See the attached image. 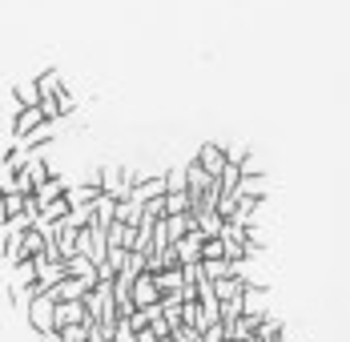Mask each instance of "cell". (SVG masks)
Segmentation results:
<instances>
[{
	"label": "cell",
	"instance_id": "277c9868",
	"mask_svg": "<svg viewBox=\"0 0 350 342\" xmlns=\"http://www.w3.org/2000/svg\"><path fill=\"white\" fill-rule=\"evenodd\" d=\"M97 194H101L97 173H93L85 185H65V202H69V205H93V202H97Z\"/></svg>",
	"mask_w": 350,
	"mask_h": 342
},
{
	"label": "cell",
	"instance_id": "9a60e30c",
	"mask_svg": "<svg viewBox=\"0 0 350 342\" xmlns=\"http://www.w3.org/2000/svg\"><path fill=\"white\" fill-rule=\"evenodd\" d=\"M242 157H245V149H242V145H234V149H226V161H234V166H242Z\"/></svg>",
	"mask_w": 350,
	"mask_h": 342
},
{
	"label": "cell",
	"instance_id": "5bb4252c",
	"mask_svg": "<svg viewBox=\"0 0 350 342\" xmlns=\"http://www.w3.org/2000/svg\"><path fill=\"white\" fill-rule=\"evenodd\" d=\"M8 294H12V306H16V310H25L29 294H25V286H21V282H8Z\"/></svg>",
	"mask_w": 350,
	"mask_h": 342
},
{
	"label": "cell",
	"instance_id": "9c48e42d",
	"mask_svg": "<svg viewBox=\"0 0 350 342\" xmlns=\"http://www.w3.org/2000/svg\"><path fill=\"white\" fill-rule=\"evenodd\" d=\"M61 266H65V274H72V278H89V274H97V266H93L85 254H72V258H65Z\"/></svg>",
	"mask_w": 350,
	"mask_h": 342
},
{
	"label": "cell",
	"instance_id": "7c38bea8",
	"mask_svg": "<svg viewBox=\"0 0 350 342\" xmlns=\"http://www.w3.org/2000/svg\"><path fill=\"white\" fill-rule=\"evenodd\" d=\"M181 189H185V166L165 173V194H181Z\"/></svg>",
	"mask_w": 350,
	"mask_h": 342
},
{
	"label": "cell",
	"instance_id": "3957f363",
	"mask_svg": "<svg viewBox=\"0 0 350 342\" xmlns=\"http://www.w3.org/2000/svg\"><path fill=\"white\" fill-rule=\"evenodd\" d=\"M193 161L210 173V177H217V173H221V166H226V149H221V145H213V141H206V145L193 153Z\"/></svg>",
	"mask_w": 350,
	"mask_h": 342
},
{
	"label": "cell",
	"instance_id": "4fadbf2b",
	"mask_svg": "<svg viewBox=\"0 0 350 342\" xmlns=\"http://www.w3.org/2000/svg\"><path fill=\"white\" fill-rule=\"evenodd\" d=\"M181 209H189V194L181 189V194H165V213H181Z\"/></svg>",
	"mask_w": 350,
	"mask_h": 342
},
{
	"label": "cell",
	"instance_id": "30bf717a",
	"mask_svg": "<svg viewBox=\"0 0 350 342\" xmlns=\"http://www.w3.org/2000/svg\"><path fill=\"white\" fill-rule=\"evenodd\" d=\"M33 85H36V93H40V97H49V93H57V89H61V73H57V68H49V73H40V77H36Z\"/></svg>",
	"mask_w": 350,
	"mask_h": 342
},
{
	"label": "cell",
	"instance_id": "ba28073f",
	"mask_svg": "<svg viewBox=\"0 0 350 342\" xmlns=\"http://www.w3.org/2000/svg\"><path fill=\"white\" fill-rule=\"evenodd\" d=\"M113 218H117V222H125V226H137V222H141V202L121 198V202L113 205Z\"/></svg>",
	"mask_w": 350,
	"mask_h": 342
},
{
	"label": "cell",
	"instance_id": "5b68a950",
	"mask_svg": "<svg viewBox=\"0 0 350 342\" xmlns=\"http://www.w3.org/2000/svg\"><path fill=\"white\" fill-rule=\"evenodd\" d=\"M245 274H221V278H213L210 286H213V294H217V302H226V298H238L245 290Z\"/></svg>",
	"mask_w": 350,
	"mask_h": 342
},
{
	"label": "cell",
	"instance_id": "8992f818",
	"mask_svg": "<svg viewBox=\"0 0 350 342\" xmlns=\"http://www.w3.org/2000/svg\"><path fill=\"white\" fill-rule=\"evenodd\" d=\"M61 194H65V181H61L57 173H49V177H44L40 185H33V202H36V205L53 202V198H61Z\"/></svg>",
	"mask_w": 350,
	"mask_h": 342
},
{
	"label": "cell",
	"instance_id": "52a82bcc",
	"mask_svg": "<svg viewBox=\"0 0 350 342\" xmlns=\"http://www.w3.org/2000/svg\"><path fill=\"white\" fill-rule=\"evenodd\" d=\"M69 213V202H65V194L61 198H53V202L40 205V213H36V222H53V226H61V218Z\"/></svg>",
	"mask_w": 350,
	"mask_h": 342
},
{
	"label": "cell",
	"instance_id": "6da1fadb",
	"mask_svg": "<svg viewBox=\"0 0 350 342\" xmlns=\"http://www.w3.org/2000/svg\"><path fill=\"white\" fill-rule=\"evenodd\" d=\"M53 306H57V294H53V286H49V290H40V294H33V298L25 302V314H29V330H33V334H44V330H53Z\"/></svg>",
	"mask_w": 350,
	"mask_h": 342
},
{
	"label": "cell",
	"instance_id": "7a4b0ae2",
	"mask_svg": "<svg viewBox=\"0 0 350 342\" xmlns=\"http://www.w3.org/2000/svg\"><path fill=\"white\" fill-rule=\"evenodd\" d=\"M53 137H57V121H40L36 129H29V133L21 137V149H25V153H33V149H49Z\"/></svg>",
	"mask_w": 350,
	"mask_h": 342
},
{
	"label": "cell",
	"instance_id": "8fae6325",
	"mask_svg": "<svg viewBox=\"0 0 350 342\" xmlns=\"http://www.w3.org/2000/svg\"><path fill=\"white\" fill-rule=\"evenodd\" d=\"M12 101L16 105H40V93H36V85L29 81V85H16V89H12Z\"/></svg>",
	"mask_w": 350,
	"mask_h": 342
}]
</instances>
